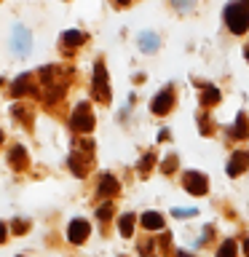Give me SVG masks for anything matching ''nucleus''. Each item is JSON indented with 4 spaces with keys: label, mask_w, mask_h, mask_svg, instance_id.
I'll return each instance as SVG.
<instances>
[{
    "label": "nucleus",
    "mask_w": 249,
    "mask_h": 257,
    "mask_svg": "<svg viewBox=\"0 0 249 257\" xmlns=\"http://www.w3.org/2000/svg\"><path fill=\"white\" fill-rule=\"evenodd\" d=\"M222 16L228 22L230 32H236V35L249 30V3H233L222 11Z\"/></svg>",
    "instance_id": "obj_1"
},
{
    "label": "nucleus",
    "mask_w": 249,
    "mask_h": 257,
    "mask_svg": "<svg viewBox=\"0 0 249 257\" xmlns=\"http://www.w3.org/2000/svg\"><path fill=\"white\" fill-rule=\"evenodd\" d=\"M94 94L99 96L102 102L110 99V88H107V70H104L102 62H96L94 67Z\"/></svg>",
    "instance_id": "obj_2"
},
{
    "label": "nucleus",
    "mask_w": 249,
    "mask_h": 257,
    "mask_svg": "<svg viewBox=\"0 0 249 257\" xmlns=\"http://www.w3.org/2000/svg\"><path fill=\"white\" fill-rule=\"evenodd\" d=\"M72 128H78V132H91L94 128V115L88 112V104L80 102L75 115H72Z\"/></svg>",
    "instance_id": "obj_3"
},
{
    "label": "nucleus",
    "mask_w": 249,
    "mask_h": 257,
    "mask_svg": "<svg viewBox=\"0 0 249 257\" xmlns=\"http://www.w3.org/2000/svg\"><path fill=\"white\" fill-rule=\"evenodd\" d=\"M209 188L206 177L198 174V172H185V190L190 193V196H204Z\"/></svg>",
    "instance_id": "obj_4"
},
{
    "label": "nucleus",
    "mask_w": 249,
    "mask_h": 257,
    "mask_svg": "<svg viewBox=\"0 0 249 257\" xmlns=\"http://www.w3.org/2000/svg\"><path fill=\"white\" fill-rule=\"evenodd\" d=\"M14 51L19 54V56H27L30 54V30L27 27H22V24H16L14 27Z\"/></svg>",
    "instance_id": "obj_5"
},
{
    "label": "nucleus",
    "mask_w": 249,
    "mask_h": 257,
    "mask_svg": "<svg viewBox=\"0 0 249 257\" xmlns=\"http://www.w3.org/2000/svg\"><path fill=\"white\" fill-rule=\"evenodd\" d=\"M67 236H70L72 244H83L86 236H88V222H86V220H72Z\"/></svg>",
    "instance_id": "obj_6"
},
{
    "label": "nucleus",
    "mask_w": 249,
    "mask_h": 257,
    "mask_svg": "<svg viewBox=\"0 0 249 257\" xmlns=\"http://www.w3.org/2000/svg\"><path fill=\"white\" fill-rule=\"evenodd\" d=\"M172 102H174V94H172V88H166V91H161L156 99H153V112H156V115H164V112L172 110Z\"/></svg>",
    "instance_id": "obj_7"
},
{
    "label": "nucleus",
    "mask_w": 249,
    "mask_h": 257,
    "mask_svg": "<svg viewBox=\"0 0 249 257\" xmlns=\"http://www.w3.org/2000/svg\"><path fill=\"white\" fill-rule=\"evenodd\" d=\"M102 193V196H115V193L120 190V185H118V180L112 174H102L99 177V188H96Z\"/></svg>",
    "instance_id": "obj_8"
},
{
    "label": "nucleus",
    "mask_w": 249,
    "mask_h": 257,
    "mask_svg": "<svg viewBox=\"0 0 249 257\" xmlns=\"http://www.w3.org/2000/svg\"><path fill=\"white\" fill-rule=\"evenodd\" d=\"M246 164H249V156H246V153H236V156L230 158V164H228V174H230V177H238L241 172H244Z\"/></svg>",
    "instance_id": "obj_9"
},
{
    "label": "nucleus",
    "mask_w": 249,
    "mask_h": 257,
    "mask_svg": "<svg viewBox=\"0 0 249 257\" xmlns=\"http://www.w3.org/2000/svg\"><path fill=\"white\" fill-rule=\"evenodd\" d=\"M142 228L161 230V228H164V217H161L158 212H145V214H142Z\"/></svg>",
    "instance_id": "obj_10"
},
{
    "label": "nucleus",
    "mask_w": 249,
    "mask_h": 257,
    "mask_svg": "<svg viewBox=\"0 0 249 257\" xmlns=\"http://www.w3.org/2000/svg\"><path fill=\"white\" fill-rule=\"evenodd\" d=\"M140 48H142V51H148V54L158 51V35H156V32H142V35H140Z\"/></svg>",
    "instance_id": "obj_11"
},
{
    "label": "nucleus",
    "mask_w": 249,
    "mask_h": 257,
    "mask_svg": "<svg viewBox=\"0 0 249 257\" xmlns=\"http://www.w3.org/2000/svg\"><path fill=\"white\" fill-rule=\"evenodd\" d=\"M118 230H120V236H132V230H134V214H123L118 220Z\"/></svg>",
    "instance_id": "obj_12"
},
{
    "label": "nucleus",
    "mask_w": 249,
    "mask_h": 257,
    "mask_svg": "<svg viewBox=\"0 0 249 257\" xmlns=\"http://www.w3.org/2000/svg\"><path fill=\"white\" fill-rule=\"evenodd\" d=\"M62 40H64L67 46H80V43H83V35H80L78 30H67V32L62 35Z\"/></svg>",
    "instance_id": "obj_13"
},
{
    "label": "nucleus",
    "mask_w": 249,
    "mask_h": 257,
    "mask_svg": "<svg viewBox=\"0 0 249 257\" xmlns=\"http://www.w3.org/2000/svg\"><path fill=\"white\" fill-rule=\"evenodd\" d=\"M246 134H249V128H246V115H244V112H238V118H236V137H238V140H244Z\"/></svg>",
    "instance_id": "obj_14"
},
{
    "label": "nucleus",
    "mask_w": 249,
    "mask_h": 257,
    "mask_svg": "<svg viewBox=\"0 0 249 257\" xmlns=\"http://www.w3.org/2000/svg\"><path fill=\"white\" fill-rule=\"evenodd\" d=\"M217 257H236V241H225V244L217 249Z\"/></svg>",
    "instance_id": "obj_15"
},
{
    "label": "nucleus",
    "mask_w": 249,
    "mask_h": 257,
    "mask_svg": "<svg viewBox=\"0 0 249 257\" xmlns=\"http://www.w3.org/2000/svg\"><path fill=\"white\" fill-rule=\"evenodd\" d=\"M27 83H30V75H22V78L14 83V94H16V96H22L24 91H27Z\"/></svg>",
    "instance_id": "obj_16"
},
{
    "label": "nucleus",
    "mask_w": 249,
    "mask_h": 257,
    "mask_svg": "<svg viewBox=\"0 0 249 257\" xmlns=\"http://www.w3.org/2000/svg\"><path fill=\"white\" fill-rule=\"evenodd\" d=\"M204 102H206V104H214V102H220V91H217L214 86H209L206 91H204Z\"/></svg>",
    "instance_id": "obj_17"
},
{
    "label": "nucleus",
    "mask_w": 249,
    "mask_h": 257,
    "mask_svg": "<svg viewBox=\"0 0 249 257\" xmlns=\"http://www.w3.org/2000/svg\"><path fill=\"white\" fill-rule=\"evenodd\" d=\"M110 214H112V204H104V206L96 209V217H99V220H110Z\"/></svg>",
    "instance_id": "obj_18"
},
{
    "label": "nucleus",
    "mask_w": 249,
    "mask_h": 257,
    "mask_svg": "<svg viewBox=\"0 0 249 257\" xmlns=\"http://www.w3.org/2000/svg\"><path fill=\"white\" fill-rule=\"evenodd\" d=\"M153 161H156V158H153V153H148V156L140 161V172H142V174H148V169L153 166Z\"/></svg>",
    "instance_id": "obj_19"
},
{
    "label": "nucleus",
    "mask_w": 249,
    "mask_h": 257,
    "mask_svg": "<svg viewBox=\"0 0 249 257\" xmlns=\"http://www.w3.org/2000/svg\"><path fill=\"white\" fill-rule=\"evenodd\" d=\"M11 164H16V166L24 164V153H22V148H14V153H11Z\"/></svg>",
    "instance_id": "obj_20"
},
{
    "label": "nucleus",
    "mask_w": 249,
    "mask_h": 257,
    "mask_svg": "<svg viewBox=\"0 0 249 257\" xmlns=\"http://www.w3.org/2000/svg\"><path fill=\"white\" fill-rule=\"evenodd\" d=\"M172 214H174V217H196L198 212H196V209H174Z\"/></svg>",
    "instance_id": "obj_21"
},
{
    "label": "nucleus",
    "mask_w": 249,
    "mask_h": 257,
    "mask_svg": "<svg viewBox=\"0 0 249 257\" xmlns=\"http://www.w3.org/2000/svg\"><path fill=\"white\" fill-rule=\"evenodd\" d=\"M174 166H177V158H174V156H169V158L164 161V172H166V174H172V169H174Z\"/></svg>",
    "instance_id": "obj_22"
},
{
    "label": "nucleus",
    "mask_w": 249,
    "mask_h": 257,
    "mask_svg": "<svg viewBox=\"0 0 249 257\" xmlns=\"http://www.w3.org/2000/svg\"><path fill=\"white\" fill-rule=\"evenodd\" d=\"M14 230H16V233L27 230V220H19V222H14Z\"/></svg>",
    "instance_id": "obj_23"
},
{
    "label": "nucleus",
    "mask_w": 249,
    "mask_h": 257,
    "mask_svg": "<svg viewBox=\"0 0 249 257\" xmlns=\"http://www.w3.org/2000/svg\"><path fill=\"white\" fill-rule=\"evenodd\" d=\"M3 241H6V225L0 222V244H3Z\"/></svg>",
    "instance_id": "obj_24"
},
{
    "label": "nucleus",
    "mask_w": 249,
    "mask_h": 257,
    "mask_svg": "<svg viewBox=\"0 0 249 257\" xmlns=\"http://www.w3.org/2000/svg\"><path fill=\"white\" fill-rule=\"evenodd\" d=\"M244 252H246V257H249V238L244 241Z\"/></svg>",
    "instance_id": "obj_25"
},
{
    "label": "nucleus",
    "mask_w": 249,
    "mask_h": 257,
    "mask_svg": "<svg viewBox=\"0 0 249 257\" xmlns=\"http://www.w3.org/2000/svg\"><path fill=\"white\" fill-rule=\"evenodd\" d=\"M177 257H193V254H188V252H180V254H177Z\"/></svg>",
    "instance_id": "obj_26"
},
{
    "label": "nucleus",
    "mask_w": 249,
    "mask_h": 257,
    "mask_svg": "<svg viewBox=\"0 0 249 257\" xmlns=\"http://www.w3.org/2000/svg\"><path fill=\"white\" fill-rule=\"evenodd\" d=\"M246 59H249V48H246Z\"/></svg>",
    "instance_id": "obj_27"
}]
</instances>
